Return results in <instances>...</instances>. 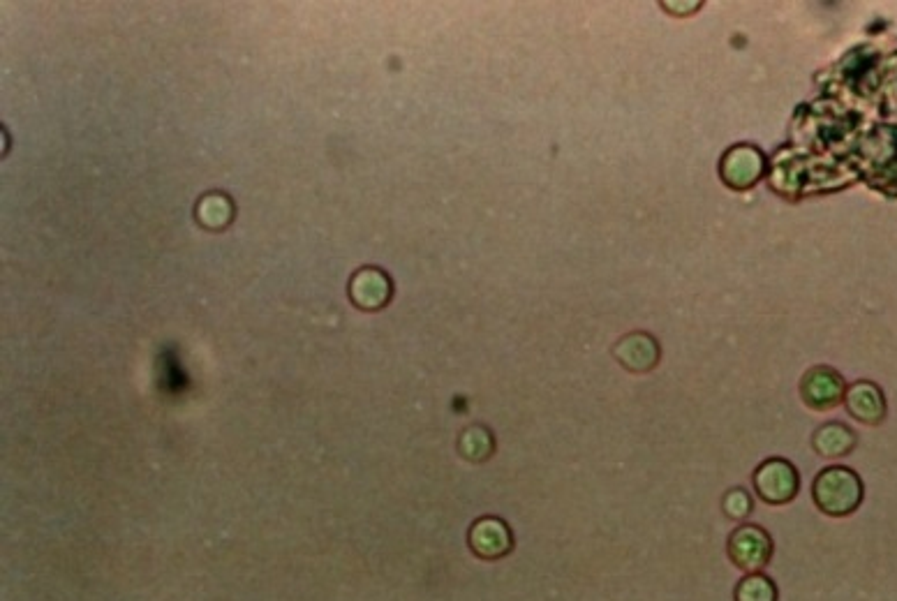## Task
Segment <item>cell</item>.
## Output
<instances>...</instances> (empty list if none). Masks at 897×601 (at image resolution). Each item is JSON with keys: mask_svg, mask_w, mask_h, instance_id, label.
<instances>
[{"mask_svg": "<svg viewBox=\"0 0 897 601\" xmlns=\"http://www.w3.org/2000/svg\"><path fill=\"white\" fill-rule=\"evenodd\" d=\"M777 597H780V592H777L773 578L761 574V571L747 574L736 585V592H733V599L736 601H777Z\"/></svg>", "mask_w": 897, "mask_h": 601, "instance_id": "11", "label": "cell"}, {"mask_svg": "<svg viewBox=\"0 0 897 601\" xmlns=\"http://www.w3.org/2000/svg\"><path fill=\"white\" fill-rule=\"evenodd\" d=\"M232 202L225 195H206L197 206V218L204 227L220 229L232 220Z\"/></svg>", "mask_w": 897, "mask_h": 601, "instance_id": "12", "label": "cell"}, {"mask_svg": "<svg viewBox=\"0 0 897 601\" xmlns=\"http://www.w3.org/2000/svg\"><path fill=\"white\" fill-rule=\"evenodd\" d=\"M773 537L761 528V525H740V528L729 534L726 541V553L729 560L738 569L747 571V574H756L768 565L773 558Z\"/></svg>", "mask_w": 897, "mask_h": 601, "instance_id": "3", "label": "cell"}, {"mask_svg": "<svg viewBox=\"0 0 897 601\" xmlns=\"http://www.w3.org/2000/svg\"><path fill=\"white\" fill-rule=\"evenodd\" d=\"M812 447L824 458H842L856 447V433L844 424H824L812 437Z\"/></svg>", "mask_w": 897, "mask_h": 601, "instance_id": "10", "label": "cell"}, {"mask_svg": "<svg viewBox=\"0 0 897 601\" xmlns=\"http://www.w3.org/2000/svg\"><path fill=\"white\" fill-rule=\"evenodd\" d=\"M844 405L851 417L865 426H877L886 419V398L874 382H854L844 393Z\"/></svg>", "mask_w": 897, "mask_h": 601, "instance_id": "8", "label": "cell"}, {"mask_svg": "<svg viewBox=\"0 0 897 601\" xmlns=\"http://www.w3.org/2000/svg\"><path fill=\"white\" fill-rule=\"evenodd\" d=\"M613 356L629 373L643 375L657 366L662 350H659V343L650 333L634 331L618 340V345L613 347Z\"/></svg>", "mask_w": 897, "mask_h": 601, "instance_id": "7", "label": "cell"}, {"mask_svg": "<svg viewBox=\"0 0 897 601\" xmlns=\"http://www.w3.org/2000/svg\"><path fill=\"white\" fill-rule=\"evenodd\" d=\"M844 393H847V382L830 366H814L800 380V398L817 412H828L844 403Z\"/></svg>", "mask_w": 897, "mask_h": 601, "instance_id": "5", "label": "cell"}, {"mask_svg": "<svg viewBox=\"0 0 897 601\" xmlns=\"http://www.w3.org/2000/svg\"><path fill=\"white\" fill-rule=\"evenodd\" d=\"M470 548L481 560H500L514 548V534L502 518L486 516L479 518L467 534Z\"/></svg>", "mask_w": 897, "mask_h": 601, "instance_id": "6", "label": "cell"}, {"mask_svg": "<svg viewBox=\"0 0 897 601\" xmlns=\"http://www.w3.org/2000/svg\"><path fill=\"white\" fill-rule=\"evenodd\" d=\"M722 507H724V514L733 518V521H745V518L752 514L754 502L745 488H733V491L724 495Z\"/></svg>", "mask_w": 897, "mask_h": 601, "instance_id": "14", "label": "cell"}, {"mask_svg": "<svg viewBox=\"0 0 897 601\" xmlns=\"http://www.w3.org/2000/svg\"><path fill=\"white\" fill-rule=\"evenodd\" d=\"M863 481L844 465L826 467L812 484L814 504L828 516H849L863 502Z\"/></svg>", "mask_w": 897, "mask_h": 601, "instance_id": "1", "label": "cell"}, {"mask_svg": "<svg viewBox=\"0 0 897 601\" xmlns=\"http://www.w3.org/2000/svg\"><path fill=\"white\" fill-rule=\"evenodd\" d=\"M458 449H461V454L467 460H474V463H479V460H486L488 456L493 454V449H495L493 435L488 433L486 428L472 426V428H467L465 433L461 435Z\"/></svg>", "mask_w": 897, "mask_h": 601, "instance_id": "13", "label": "cell"}, {"mask_svg": "<svg viewBox=\"0 0 897 601\" xmlns=\"http://www.w3.org/2000/svg\"><path fill=\"white\" fill-rule=\"evenodd\" d=\"M350 292H352V299L357 306L366 308V310H375V308H382L384 303L389 301L391 283L382 271L363 269L352 278Z\"/></svg>", "mask_w": 897, "mask_h": 601, "instance_id": "9", "label": "cell"}, {"mask_svg": "<svg viewBox=\"0 0 897 601\" xmlns=\"http://www.w3.org/2000/svg\"><path fill=\"white\" fill-rule=\"evenodd\" d=\"M766 174V155L752 144H733L719 160V176L731 190L754 188Z\"/></svg>", "mask_w": 897, "mask_h": 601, "instance_id": "4", "label": "cell"}, {"mask_svg": "<svg viewBox=\"0 0 897 601\" xmlns=\"http://www.w3.org/2000/svg\"><path fill=\"white\" fill-rule=\"evenodd\" d=\"M754 491L763 502L789 504L800 491V474L787 458H768L754 470Z\"/></svg>", "mask_w": 897, "mask_h": 601, "instance_id": "2", "label": "cell"}]
</instances>
